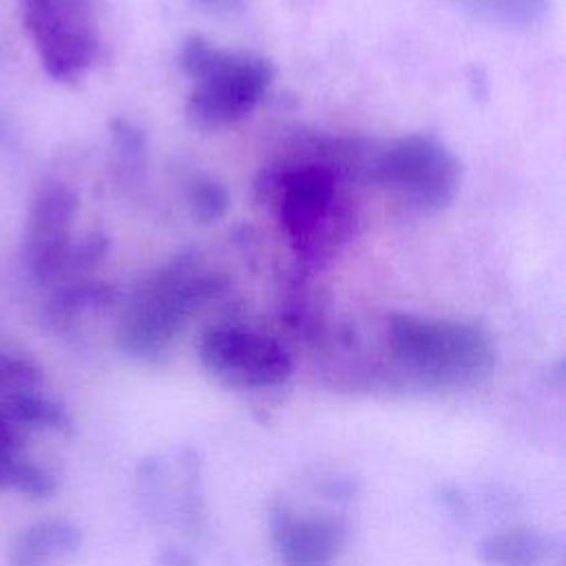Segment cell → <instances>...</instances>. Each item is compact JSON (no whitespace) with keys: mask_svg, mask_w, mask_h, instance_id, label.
<instances>
[{"mask_svg":"<svg viewBox=\"0 0 566 566\" xmlns=\"http://www.w3.org/2000/svg\"><path fill=\"white\" fill-rule=\"evenodd\" d=\"M195 4L199 7H206L210 11H217V13H232V11H241L245 0H192Z\"/></svg>","mask_w":566,"mask_h":566,"instance_id":"obj_19","label":"cell"},{"mask_svg":"<svg viewBox=\"0 0 566 566\" xmlns=\"http://www.w3.org/2000/svg\"><path fill=\"white\" fill-rule=\"evenodd\" d=\"M480 22L506 29H528L544 20L551 0H440Z\"/></svg>","mask_w":566,"mask_h":566,"instance_id":"obj_13","label":"cell"},{"mask_svg":"<svg viewBox=\"0 0 566 566\" xmlns=\"http://www.w3.org/2000/svg\"><path fill=\"white\" fill-rule=\"evenodd\" d=\"M84 542L82 528L69 520H42L22 528L7 553L9 566H60Z\"/></svg>","mask_w":566,"mask_h":566,"instance_id":"obj_10","label":"cell"},{"mask_svg":"<svg viewBox=\"0 0 566 566\" xmlns=\"http://www.w3.org/2000/svg\"><path fill=\"white\" fill-rule=\"evenodd\" d=\"M270 195L276 219L298 254H318L334 245L345 223L336 168L327 161H298L279 170Z\"/></svg>","mask_w":566,"mask_h":566,"instance_id":"obj_5","label":"cell"},{"mask_svg":"<svg viewBox=\"0 0 566 566\" xmlns=\"http://www.w3.org/2000/svg\"><path fill=\"white\" fill-rule=\"evenodd\" d=\"M27 444V433L0 418V455H15L22 453Z\"/></svg>","mask_w":566,"mask_h":566,"instance_id":"obj_17","label":"cell"},{"mask_svg":"<svg viewBox=\"0 0 566 566\" xmlns=\"http://www.w3.org/2000/svg\"><path fill=\"white\" fill-rule=\"evenodd\" d=\"M42 369L27 356L0 352V394L20 389H40Z\"/></svg>","mask_w":566,"mask_h":566,"instance_id":"obj_16","label":"cell"},{"mask_svg":"<svg viewBox=\"0 0 566 566\" xmlns=\"http://www.w3.org/2000/svg\"><path fill=\"white\" fill-rule=\"evenodd\" d=\"M0 491L42 500L57 491V480L49 469L31 462L22 453L0 455Z\"/></svg>","mask_w":566,"mask_h":566,"instance_id":"obj_14","label":"cell"},{"mask_svg":"<svg viewBox=\"0 0 566 566\" xmlns=\"http://www.w3.org/2000/svg\"><path fill=\"white\" fill-rule=\"evenodd\" d=\"M199 360L210 376L241 389L276 387L294 371V360L281 340L239 325L208 329L199 340Z\"/></svg>","mask_w":566,"mask_h":566,"instance_id":"obj_7","label":"cell"},{"mask_svg":"<svg viewBox=\"0 0 566 566\" xmlns=\"http://www.w3.org/2000/svg\"><path fill=\"white\" fill-rule=\"evenodd\" d=\"M77 214L75 192L60 184H44L29 208L24 226L22 256L29 274L38 283L66 279L73 254V223Z\"/></svg>","mask_w":566,"mask_h":566,"instance_id":"obj_8","label":"cell"},{"mask_svg":"<svg viewBox=\"0 0 566 566\" xmlns=\"http://www.w3.org/2000/svg\"><path fill=\"white\" fill-rule=\"evenodd\" d=\"M223 279L192 256H179L153 274L117 325V347L135 360H159L192 316L223 292Z\"/></svg>","mask_w":566,"mask_h":566,"instance_id":"obj_1","label":"cell"},{"mask_svg":"<svg viewBox=\"0 0 566 566\" xmlns=\"http://www.w3.org/2000/svg\"><path fill=\"white\" fill-rule=\"evenodd\" d=\"M0 418L20 431H57L66 433L73 427L71 413L40 389H20L0 394Z\"/></svg>","mask_w":566,"mask_h":566,"instance_id":"obj_12","label":"cell"},{"mask_svg":"<svg viewBox=\"0 0 566 566\" xmlns=\"http://www.w3.org/2000/svg\"><path fill=\"white\" fill-rule=\"evenodd\" d=\"M20 15L53 80L73 82L97 62L102 35L95 0H20Z\"/></svg>","mask_w":566,"mask_h":566,"instance_id":"obj_6","label":"cell"},{"mask_svg":"<svg viewBox=\"0 0 566 566\" xmlns=\"http://www.w3.org/2000/svg\"><path fill=\"white\" fill-rule=\"evenodd\" d=\"M188 206L197 221L214 223L228 212L230 195L223 184L210 177H199L188 188Z\"/></svg>","mask_w":566,"mask_h":566,"instance_id":"obj_15","label":"cell"},{"mask_svg":"<svg viewBox=\"0 0 566 566\" xmlns=\"http://www.w3.org/2000/svg\"><path fill=\"white\" fill-rule=\"evenodd\" d=\"M369 179L416 214H436L460 190L462 164L436 135L411 133L371 153Z\"/></svg>","mask_w":566,"mask_h":566,"instance_id":"obj_4","label":"cell"},{"mask_svg":"<svg viewBox=\"0 0 566 566\" xmlns=\"http://www.w3.org/2000/svg\"><path fill=\"white\" fill-rule=\"evenodd\" d=\"M553 553V539L533 526H506L489 533L478 544L486 566H542Z\"/></svg>","mask_w":566,"mask_h":566,"instance_id":"obj_11","label":"cell"},{"mask_svg":"<svg viewBox=\"0 0 566 566\" xmlns=\"http://www.w3.org/2000/svg\"><path fill=\"white\" fill-rule=\"evenodd\" d=\"M177 64L192 80L184 113L192 128L214 133L248 117L274 80L270 60L237 53L201 35L181 42Z\"/></svg>","mask_w":566,"mask_h":566,"instance_id":"obj_2","label":"cell"},{"mask_svg":"<svg viewBox=\"0 0 566 566\" xmlns=\"http://www.w3.org/2000/svg\"><path fill=\"white\" fill-rule=\"evenodd\" d=\"M159 566H197L195 559L181 548H166L159 553Z\"/></svg>","mask_w":566,"mask_h":566,"instance_id":"obj_18","label":"cell"},{"mask_svg":"<svg viewBox=\"0 0 566 566\" xmlns=\"http://www.w3.org/2000/svg\"><path fill=\"white\" fill-rule=\"evenodd\" d=\"M391 356L418 378L433 385H473L495 365L489 332L469 321L398 312L387 318Z\"/></svg>","mask_w":566,"mask_h":566,"instance_id":"obj_3","label":"cell"},{"mask_svg":"<svg viewBox=\"0 0 566 566\" xmlns=\"http://www.w3.org/2000/svg\"><path fill=\"white\" fill-rule=\"evenodd\" d=\"M347 544V524L325 511H276L272 515V546L287 566H327Z\"/></svg>","mask_w":566,"mask_h":566,"instance_id":"obj_9","label":"cell"}]
</instances>
